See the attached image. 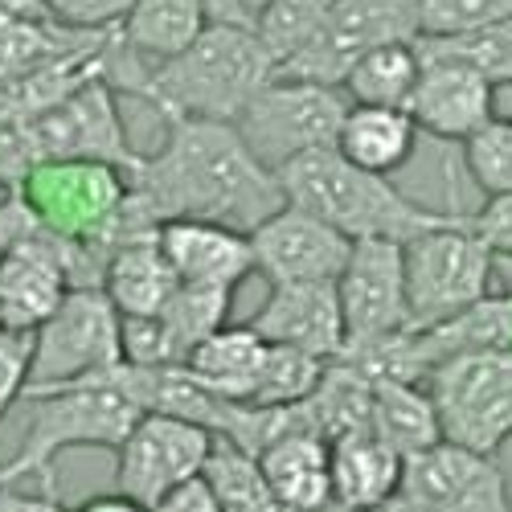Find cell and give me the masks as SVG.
Here are the masks:
<instances>
[{
  "label": "cell",
  "mask_w": 512,
  "mask_h": 512,
  "mask_svg": "<svg viewBox=\"0 0 512 512\" xmlns=\"http://www.w3.org/2000/svg\"><path fill=\"white\" fill-rule=\"evenodd\" d=\"M369 402H373V377L345 357H332L324 361L320 381L300 406L308 418V431L320 435L324 443H336L345 435L369 431Z\"/></svg>",
  "instance_id": "484cf974"
},
{
  "label": "cell",
  "mask_w": 512,
  "mask_h": 512,
  "mask_svg": "<svg viewBox=\"0 0 512 512\" xmlns=\"http://www.w3.org/2000/svg\"><path fill=\"white\" fill-rule=\"evenodd\" d=\"M230 304H234V287H218V283H181L173 287V295L164 300V308L156 312V320L164 324L168 340L185 365V357L201 345L209 332H218L230 320Z\"/></svg>",
  "instance_id": "f1b7e54d"
},
{
  "label": "cell",
  "mask_w": 512,
  "mask_h": 512,
  "mask_svg": "<svg viewBox=\"0 0 512 512\" xmlns=\"http://www.w3.org/2000/svg\"><path fill=\"white\" fill-rule=\"evenodd\" d=\"M275 74V58L254 33V21H209L189 46L140 74L136 99L164 115L234 123L242 107Z\"/></svg>",
  "instance_id": "7a4b0ae2"
},
{
  "label": "cell",
  "mask_w": 512,
  "mask_h": 512,
  "mask_svg": "<svg viewBox=\"0 0 512 512\" xmlns=\"http://www.w3.org/2000/svg\"><path fill=\"white\" fill-rule=\"evenodd\" d=\"M279 189L291 205L316 213L345 238L410 242L435 226H447L459 209H431L410 201L390 177L357 168L336 148H312L279 168Z\"/></svg>",
  "instance_id": "3957f363"
},
{
  "label": "cell",
  "mask_w": 512,
  "mask_h": 512,
  "mask_svg": "<svg viewBox=\"0 0 512 512\" xmlns=\"http://www.w3.org/2000/svg\"><path fill=\"white\" fill-rule=\"evenodd\" d=\"M0 512H70L54 488H46L41 496H25L13 484H0Z\"/></svg>",
  "instance_id": "ab89813d"
},
{
  "label": "cell",
  "mask_w": 512,
  "mask_h": 512,
  "mask_svg": "<svg viewBox=\"0 0 512 512\" xmlns=\"http://www.w3.org/2000/svg\"><path fill=\"white\" fill-rule=\"evenodd\" d=\"M414 46L480 70L492 87H512V17L463 33H418Z\"/></svg>",
  "instance_id": "4dcf8cb0"
},
{
  "label": "cell",
  "mask_w": 512,
  "mask_h": 512,
  "mask_svg": "<svg viewBox=\"0 0 512 512\" xmlns=\"http://www.w3.org/2000/svg\"><path fill=\"white\" fill-rule=\"evenodd\" d=\"M443 439L500 455L512 439V345L447 361L426 377Z\"/></svg>",
  "instance_id": "52a82bcc"
},
{
  "label": "cell",
  "mask_w": 512,
  "mask_h": 512,
  "mask_svg": "<svg viewBox=\"0 0 512 512\" xmlns=\"http://www.w3.org/2000/svg\"><path fill=\"white\" fill-rule=\"evenodd\" d=\"M13 193L41 230L66 242H91L119 209L127 173L99 160H37Z\"/></svg>",
  "instance_id": "30bf717a"
},
{
  "label": "cell",
  "mask_w": 512,
  "mask_h": 512,
  "mask_svg": "<svg viewBox=\"0 0 512 512\" xmlns=\"http://www.w3.org/2000/svg\"><path fill=\"white\" fill-rule=\"evenodd\" d=\"M238 5H242V9H246V13H250V17H254V13H259V9H263V5H267V0H238Z\"/></svg>",
  "instance_id": "f6af8a7d"
},
{
  "label": "cell",
  "mask_w": 512,
  "mask_h": 512,
  "mask_svg": "<svg viewBox=\"0 0 512 512\" xmlns=\"http://www.w3.org/2000/svg\"><path fill=\"white\" fill-rule=\"evenodd\" d=\"M418 13L422 0H336L320 33L291 58H283L275 74L340 87V78H345L357 54L381 46V41L418 37Z\"/></svg>",
  "instance_id": "8fae6325"
},
{
  "label": "cell",
  "mask_w": 512,
  "mask_h": 512,
  "mask_svg": "<svg viewBox=\"0 0 512 512\" xmlns=\"http://www.w3.org/2000/svg\"><path fill=\"white\" fill-rule=\"evenodd\" d=\"M103 29H66L50 17H9L0 21V91L13 87L21 74L41 66L46 58L78 46Z\"/></svg>",
  "instance_id": "f546056e"
},
{
  "label": "cell",
  "mask_w": 512,
  "mask_h": 512,
  "mask_svg": "<svg viewBox=\"0 0 512 512\" xmlns=\"http://www.w3.org/2000/svg\"><path fill=\"white\" fill-rule=\"evenodd\" d=\"M512 17V0H422L418 33H463Z\"/></svg>",
  "instance_id": "e575fe53"
},
{
  "label": "cell",
  "mask_w": 512,
  "mask_h": 512,
  "mask_svg": "<svg viewBox=\"0 0 512 512\" xmlns=\"http://www.w3.org/2000/svg\"><path fill=\"white\" fill-rule=\"evenodd\" d=\"M332 9H336V0H267L254 13V33H259V41L279 66L300 46H308Z\"/></svg>",
  "instance_id": "1f68e13d"
},
{
  "label": "cell",
  "mask_w": 512,
  "mask_h": 512,
  "mask_svg": "<svg viewBox=\"0 0 512 512\" xmlns=\"http://www.w3.org/2000/svg\"><path fill=\"white\" fill-rule=\"evenodd\" d=\"M156 242L181 283H218L238 291V283L254 275L250 234L234 226L201 222V218H168L160 222Z\"/></svg>",
  "instance_id": "d6986e66"
},
{
  "label": "cell",
  "mask_w": 512,
  "mask_h": 512,
  "mask_svg": "<svg viewBox=\"0 0 512 512\" xmlns=\"http://www.w3.org/2000/svg\"><path fill=\"white\" fill-rule=\"evenodd\" d=\"M418 127L406 115V107H369V103H349L345 119L336 127L332 148L357 168L390 177L414 156Z\"/></svg>",
  "instance_id": "7402d4cb"
},
{
  "label": "cell",
  "mask_w": 512,
  "mask_h": 512,
  "mask_svg": "<svg viewBox=\"0 0 512 512\" xmlns=\"http://www.w3.org/2000/svg\"><path fill=\"white\" fill-rule=\"evenodd\" d=\"M164 144L127 173L156 222L201 218L250 234L287 201L279 177L246 148L234 123L164 115Z\"/></svg>",
  "instance_id": "6da1fadb"
},
{
  "label": "cell",
  "mask_w": 512,
  "mask_h": 512,
  "mask_svg": "<svg viewBox=\"0 0 512 512\" xmlns=\"http://www.w3.org/2000/svg\"><path fill=\"white\" fill-rule=\"evenodd\" d=\"M99 287L107 291L119 316H156L177 287V271L168 267L156 234H148L111 250Z\"/></svg>",
  "instance_id": "cb8c5ba5"
},
{
  "label": "cell",
  "mask_w": 512,
  "mask_h": 512,
  "mask_svg": "<svg viewBox=\"0 0 512 512\" xmlns=\"http://www.w3.org/2000/svg\"><path fill=\"white\" fill-rule=\"evenodd\" d=\"M132 0H41L50 21L66 29H115Z\"/></svg>",
  "instance_id": "8d00e7d4"
},
{
  "label": "cell",
  "mask_w": 512,
  "mask_h": 512,
  "mask_svg": "<svg viewBox=\"0 0 512 512\" xmlns=\"http://www.w3.org/2000/svg\"><path fill=\"white\" fill-rule=\"evenodd\" d=\"M29 349H33V332L0 328V418L9 414V406L17 398H25V386H29Z\"/></svg>",
  "instance_id": "d590c367"
},
{
  "label": "cell",
  "mask_w": 512,
  "mask_h": 512,
  "mask_svg": "<svg viewBox=\"0 0 512 512\" xmlns=\"http://www.w3.org/2000/svg\"><path fill=\"white\" fill-rule=\"evenodd\" d=\"M345 111H349V99L340 87L271 74L259 87V95L242 107L234 127L246 140V148L259 156L271 173H279L295 156H304L312 148H332Z\"/></svg>",
  "instance_id": "8992f818"
},
{
  "label": "cell",
  "mask_w": 512,
  "mask_h": 512,
  "mask_svg": "<svg viewBox=\"0 0 512 512\" xmlns=\"http://www.w3.org/2000/svg\"><path fill=\"white\" fill-rule=\"evenodd\" d=\"M369 431L390 443L402 459L418 455L443 439L439 410L418 381L402 377H373V402H369Z\"/></svg>",
  "instance_id": "d4e9b609"
},
{
  "label": "cell",
  "mask_w": 512,
  "mask_h": 512,
  "mask_svg": "<svg viewBox=\"0 0 512 512\" xmlns=\"http://www.w3.org/2000/svg\"><path fill=\"white\" fill-rule=\"evenodd\" d=\"M250 328L267 345H291L320 361H332L345 349L336 283H271L263 308L250 316Z\"/></svg>",
  "instance_id": "e0dca14e"
},
{
  "label": "cell",
  "mask_w": 512,
  "mask_h": 512,
  "mask_svg": "<svg viewBox=\"0 0 512 512\" xmlns=\"http://www.w3.org/2000/svg\"><path fill=\"white\" fill-rule=\"evenodd\" d=\"M123 361L119 353V312L103 287H70L58 308L33 328L29 386L25 394L70 386Z\"/></svg>",
  "instance_id": "ba28073f"
},
{
  "label": "cell",
  "mask_w": 512,
  "mask_h": 512,
  "mask_svg": "<svg viewBox=\"0 0 512 512\" xmlns=\"http://www.w3.org/2000/svg\"><path fill=\"white\" fill-rule=\"evenodd\" d=\"M422 58L414 50V37L406 41H381V46L365 50L353 58V66L340 78V91L349 103H369V107H406L414 82H418Z\"/></svg>",
  "instance_id": "4316f807"
},
{
  "label": "cell",
  "mask_w": 512,
  "mask_h": 512,
  "mask_svg": "<svg viewBox=\"0 0 512 512\" xmlns=\"http://www.w3.org/2000/svg\"><path fill=\"white\" fill-rule=\"evenodd\" d=\"M336 304H340V320H345V349L406 332L410 312H406L402 242L357 238L349 246L345 267L336 275Z\"/></svg>",
  "instance_id": "4fadbf2b"
},
{
  "label": "cell",
  "mask_w": 512,
  "mask_h": 512,
  "mask_svg": "<svg viewBox=\"0 0 512 512\" xmlns=\"http://www.w3.org/2000/svg\"><path fill=\"white\" fill-rule=\"evenodd\" d=\"M463 222L492 254H512V189L492 193L476 213H463Z\"/></svg>",
  "instance_id": "74e56055"
},
{
  "label": "cell",
  "mask_w": 512,
  "mask_h": 512,
  "mask_svg": "<svg viewBox=\"0 0 512 512\" xmlns=\"http://www.w3.org/2000/svg\"><path fill=\"white\" fill-rule=\"evenodd\" d=\"M373 512H435V508H431V504H422V500H414L410 492H402V488H398L386 504H377Z\"/></svg>",
  "instance_id": "b9f144b4"
},
{
  "label": "cell",
  "mask_w": 512,
  "mask_h": 512,
  "mask_svg": "<svg viewBox=\"0 0 512 512\" xmlns=\"http://www.w3.org/2000/svg\"><path fill=\"white\" fill-rule=\"evenodd\" d=\"M402 492L435 512H512V484L500 459L451 439L402 459Z\"/></svg>",
  "instance_id": "5bb4252c"
},
{
  "label": "cell",
  "mask_w": 512,
  "mask_h": 512,
  "mask_svg": "<svg viewBox=\"0 0 512 512\" xmlns=\"http://www.w3.org/2000/svg\"><path fill=\"white\" fill-rule=\"evenodd\" d=\"M324 361L304 353V349H291V345H267L259 381H254V394L246 406H291V402H304L312 394V386L320 381Z\"/></svg>",
  "instance_id": "d6a6232c"
},
{
  "label": "cell",
  "mask_w": 512,
  "mask_h": 512,
  "mask_svg": "<svg viewBox=\"0 0 512 512\" xmlns=\"http://www.w3.org/2000/svg\"><path fill=\"white\" fill-rule=\"evenodd\" d=\"M463 168L488 197L512 189V127H508V119L492 115L480 132L463 140Z\"/></svg>",
  "instance_id": "836d02e7"
},
{
  "label": "cell",
  "mask_w": 512,
  "mask_h": 512,
  "mask_svg": "<svg viewBox=\"0 0 512 512\" xmlns=\"http://www.w3.org/2000/svg\"><path fill=\"white\" fill-rule=\"evenodd\" d=\"M29 426L13 451V459L0 463V484H17L25 476H41V484L54 488V459L78 447L115 451L119 439L132 431L140 406L127 398L103 373L78 377L70 386L25 394Z\"/></svg>",
  "instance_id": "277c9868"
},
{
  "label": "cell",
  "mask_w": 512,
  "mask_h": 512,
  "mask_svg": "<svg viewBox=\"0 0 512 512\" xmlns=\"http://www.w3.org/2000/svg\"><path fill=\"white\" fill-rule=\"evenodd\" d=\"M259 472L283 512H328L332 476H328V443L312 431H291L263 447Z\"/></svg>",
  "instance_id": "44dd1931"
},
{
  "label": "cell",
  "mask_w": 512,
  "mask_h": 512,
  "mask_svg": "<svg viewBox=\"0 0 512 512\" xmlns=\"http://www.w3.org/2000/svg\"><path fill=\"white\" fill-rule=\"evenodd\" d=\"M410 328H431L492 291V250L467 230L463 209L447 226L402 242Z\"/></svg>",
  "instance_id": "5b68a950"
},
{
  "label": "cell",
  "mask_w": 512,
  "mask_h": 512,
  "mask_svg": "<svg viewBox=\"0 0 512 512\" xmlns=\"http://www.w3.org/2000/svg\"><path fill=\"white\" fill-rule=\"evenodd\" d=\"M508 127H512V119H508Z\"/></svg>",
  "instance_id": "bcb514c9"
},
{
  "label": "cell",
  "mask_w": 512,
  "mask_h": 512,
  "mask_svg": "<svg viewBox=\"0 0 512 512\" xmlns=\"http://www.w3.org/2000/svg\"><path fill=\"white\" fill-rule=\"evenodd\" d=\"M209 21H254L238 0H132L115 25L119 46L144 66L181 54Z\"/></svg>",
  "instance_id": "ac0fdd59"
},
{
  "label": "cell",
  "mask_w": 512,
  "mask_h": 512,
  "mask_svg": "<svg viewBox=\"0 0 512 512\" xmlns=\"http://www.w3.org/2000/svg\"><path fill=\"white\" fill-rule=\"evenodd\" d=\"M213 435L177 414H140L115 447V492L152 508L160 496L201 476Z\"/></svg>",
  "instance_id": "7c38bea8"
},
{
  "label": "cell",
  "mask_w": 512,
  "mask_h": 512,
  "mask_svg": "<svg viewBox=\"0 0 512 512\" xmlns=\"http://www.w3.org/2000/svg\"><path fill=\"white\" fill-rule=\"evenodd\" d=\"M353 238L320 222L316 213L283 201L250 230L254 271L267 283H336Z\"/></svg>",
  "instance_id": "9a60e30c"
},
{
  "label": "cell",
  "mask_w": 512,
  "mask_h": 512,
  "mask_svg": "<svg viewBox=\"0 0 512 512\" xmlns=\"http://www.w3.org/2000/svg\"><path fill=\"white\" fill-rule=\"evenodd\" d=\"M201 480L213 492L222 512H283L259 472V459L234 447L230 439L213 435L209 455L201 463Z\"/></svg>",
  "instance_id": "83f0119b"
},
{
  "label": "cell",
  "mask_w": 512,
  "mask_h": 512,
  "mask_svg": "<svg viewBox=\"0 0 512 512\" xmlns=\"http://www.w3.org/2000/svg\"><path fill=\"white\" fill-rule=\"evenodd\" d=\"M263 357H267V340L250 324H238V328L222 324L185 357V369L209 394H218L226 402H250Z\"/></svg>",
  "instance_id": "603a6c76"
},
{
  "label": "cell",
  "mask_w": 512,
  "mask_h": 512,
  "mask_svg": "<svg viewBox=\"0 0 512 512\" xmlns=\"http://www.w3.org/2000/svg\"><path fill=\"white\" fill-rule=\"evenodd\" d=\"M492 287L512 295V254H492Z\"/></svg>",
  "instance_id": "ee69618b"
},
{
  "label": "cell",
  "mask_w": 512,
  "mask_h": 512,
  "mask_svg": "<svg viewBox=\"0 0 512 512\" xmlns=\"http://www.w3.org/2000/svg\"><path fill=\"white\" fill-rule=\"evenodd\" d=\"M152 512H222V508H218V500H213V492L205 488V480L193 476V480H185L181 488H173L168 496H160L152 504Z\"/></svg>",
  "instance_id": "f35d334b"
},
{
  "label": "cell",
  "mask_w": 512,
  "mask_h": 512,
  "mask_svg": "<svg viewBox=\"0 0 512 512\" xmlns=\"http://www.w3.org/2000/svg\"><path fill=\"white\" fill-rule=\"evenodd\" d=\"M418 58H422V70L406 99V115L414 119L418 132L463 144L496 115V87L480 70L463 66L455 58L426 54V50H418Z\"/></svg>",
  "instance_id": "2e32d148"
},
{
  "label": "cell",
  "mask_w": 512,
  "mask_h": 512,
  "mask_svg": "<svg viewBox=\"0 0 512 512\" xmlns=\"http://www.w3.org/2000/svg\"><path fill=\"white\" fill-rule=\"evenodd\" d=\"M328 476L336 512H373L402 488V455L373 431L328 443Z\"/></svg>",
  "instance_id": "ffe728a7"
},
{
  "label": "cell",
  "mask_w": 512,
  "mask_h": 512,
  "mask_svg": "<svg viewBox=\"0 0 512 512\" xmlns=\"http://www.w3.org/2000/svg\"><path fill=\"white\" fill-rule=\"evenodd\" d=\"M9 17H46L41 0H0V21Z\"/></svg>",
  "instance_id": "7bdbcfd3"
},
{
  "label": "cell",
  "mask_w": 512,
  "mask_h": 512,
  "mask_svg": "<svg viewBox=\"0 0 512 512\" xmlns=\"http://www.w3.org/2000/svg\"><path fill=\"white\" fill-rule=\"evenodd\" d=\"M17 127L33 164L37 160H99L132 173L140 160V152L127 140L119 91L107 82V74L82 82L62 103H54L50 111H41Z\"/></svg>",
  "instance_id": "9c48e42d"
},
{
  "label": "cell",
  "mask_w": 512,
  "mask_h": 512,
  "mask_svg": "<svg viewBox=\"0 0 512 512\" xmlns=\"http://www.w3.org/2000/svg\"><path fill=\"white\" fill-rule=\"evenodd\" d=\"M74 512H152V508L136 504L132 496H123V492H107V496H91V500H82Z\"/></svg>",
  "instance_id": "60d3db41"
},
{
  "label": "cell",
  "mask_w": 512,
  "mask_h": 512,
  "mask_svg": "<svg viewBox=\"0 0 512 512\" xmlns=\"http://www.w3.org/2000/svg\"><path fill=\"white\" fill-rule=\"evenodd\" d=\"M0 193H5V189H0Z\"/></svg>",
  "instance_id": "7dc6e473"
}]
</instances>
